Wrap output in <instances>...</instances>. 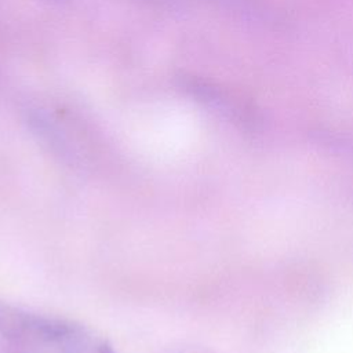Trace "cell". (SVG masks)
I'll list each match as a JSON object with an SVG mask.
<instances>
[{
	"label": "cell",
	"instance_id": "6da1fadb",
	"mask_svg": "<svg viewBox=\"0 0 353 353\" xmlns=\"http://www.w3.org/2000/svg\"><path fill=\"white\" fill-rule=\"evenodd\" d=\"M51 1H65V0H51Z\"/></svg>",
	"mask_w": 353,
	"mask_h": 353
}]
</instances>
